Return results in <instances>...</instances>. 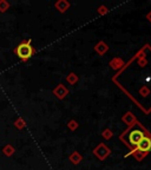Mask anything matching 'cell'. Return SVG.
<instances>
[{"instance_id": "obj_1", "label": "cell", "mask_w": 151, "mask_h": 170, "mask_svg": "<svg viewBox=\"0 0 151 170\" xmlns=\"http://www.w3.org/2000/svg\"><path fill=\"white\" fill-rule=\"evenodd\" d=\"M34 49L31 46V39H29L27 41H23L20 43L17 49H15V53H17V56L20 58L21 60H29L31 57L34 54Z\"/></svg>"}, {"instance_id": "obj_2", "label": "cell", "mask_w": 151, "mask_h": 170, "mask_svg": "<svg viewBox=\"0 0 151 170\" xmlns=\"http://www.w3.org/2000/svg\"><path fill=\"white\" fill-rule=\"evenodd\" d=\"M143 137H144V132L142 130L138 129L131 130L130 132H129V135H128V142L132 147H137L138 143L143 139Z\"/></svg>"}, {"instance_id": "obj_3", "label": "cell", "mask_w": 151, "mask_h": 170, "mask_svg": "<svg viewBox=\"0 0 151 170\" xmlns=\"http://www.w3.org/2000/svg\"><path fill=\"white\" fill-rule=\"evenodd\" d=\"M93 154L96 155L99 160H105L106 157L110 155V149L105 144H99L96 149L93 150Z\"/></svg>"}, {"instance_id": "obj_4", "label": "cell", "mask_w": 151, "mask_h": 170, "mask_svg": "<svg viewBox=\"0 0 151 170\" xmlns=\"http://www.w3.org/2000/svg\"><path fill=\"white\" fill-rule=\"evenodd\" d=\"M137 151H141V152H148L149 150H151V138L144 136L143 139L138 143V145L136 147Z\"/></svg>"}, {"instance_id": "obj_5", "label": "cell", "mask_w": 151, "mask_h": 170, "mask_svg": "<svg viewBox=\"0 0 151 170\" xmlns=\"http://www.w3.org/2000/svg\"><path fill=\"white\" fill-rule=\"evenodd\" d=\"M53 93L55 95V97H58L59 99H63V98L69 93V91H67V89H66L63 84H59V85L53 90Z\"/></svg>"}, {"instance_id": "obj_6", "label": "cell", "mask_w": 151, "mask_h": 170, "mask_svg": "<svg viewBox=\"0 0 151 170\" xmlns=\"http://www.w3.org/2000/svg\"><path fill=\"white\" fill-rule=\"evenodd\" d=\"M69 7H70V4L67 1H65V0H59V1L55 3V8L59 11V12H61V13L65 12Z\"/></svg>"}, {"instance_id": "obj_7", "label": "cell", "mask_w": 151, "mask_h": 170, "mask_svg": "<svg viewBox=\"0 0 151 170\" xmlns=\"http://www.w3.org/2000/svg\"><path fill=\"white\" fill-rule=\"evenodd\" d=\"M95 50H96V51L98 52L99 54H103V53H105V52L109 50V47H107V45H106L105 43L101 41V43H98V45L95 47Z\"/></svg>"}, {"instance_id": "obj_8", "label": "cell", "mask_w": 151, "mask_h": 170, "mask_svg": "<svg viewBox=\"0 0 151 170\" xmlns=\"http://www.w3.org/2000/svg\"><path fill=\"white\" fill-rule=\"evenodd\" d=\"M70 161L72 162V163H73V164H78V163H79V162L81 161V156L78 154L77 151H75V152H73V154L70 156Z\"/></svg>"}, {"instance_id": "obj_9", "label": "cell", "mask_w": 151, "mask_h": 170, "mask_svg": "<svg viewBox=\"0 0 151 170\" xmlns=\"http://www.w3.org/2000/svg\"><path fill=\"white\" fill-rule=\"evenodd\" d=\"M123 121H124V122H125L126 124L131 125V124H133V122H135L136 119H135V117H133V115H132V113H131V112H128V113L125 115V116L123 117Z\"/></svg>"}, {"instance_id": "obj_10", "label": "cell", "mask_w": 151, "mask_h": 170, "mask_svg": "<svg viewBox=\"0 0 151 170\" xmlns=\"http://www.w3.org/2000/svg\"><path fill=\"white\" fill-rule=\"evenodd\" d=\"M3 151H4V154H5L6 156H12V155L14 154V148H13L12 145L8 144L3 149Z\"/></svg>"}, {"instance_id": "obj_11", "label": "cell", "mask_w": 151, "mask_h": 170, "mask_svg": "<svg viewBox=\"0 0 151 170\" xmlns=\"http://www.w3.org/2000/svg\"><path fill=\"white\" fill-rule=\"evenodd\" d=\"M10 8V4L5 0H0V12H5Z\"/></svg>"}, {"instance_id": "obj_12", "label": "cell", "mask_w": 151, "mask_h": 170, "mask_svg": "<svg viewBox=\"0 0 151 170\" xmlns=\"http://www.w3.org/2000/svg\"><path fill=\"white\" fill-rule=\"evenodd\" d=\"M131 154H133V155H135V157H136V160H137V161H141L142 158H143V157L145 156V152H141V151H137L136 149L133 150L132 152H130V154H129V155H131Z\"/></svg>"}, {"instance_id": "obj_13", "label": "cell", "mask_w": 151, "mask_h": 170, "mask_svg": "<svg viewBox=\"0 0 151 170\" xmlns=\"http://www.w3.org/2000/svg\"><path fill=\"white\" fill-rule=\"evenodd\" d=\"M14 125L18 128V129H23V128L25 126V121H24L23 118H18L17 121H15Z\"/></svg>"}, {"instance_id": "obj_14", "label": "cell", "mask_w": 151, "mask_h": 170, "mask_svg": "<svg viewBox=\"0 0 151 170\" xmlns=\"http://www.w3.org/2000/svg\"><path fill=\"white\" fill-rule=\"evenodd\" d=\"M77 80H78V77L76 76L75 73H70V75H69V77H67V82L70 83V84H76Z\"/></svg>"}, {"instance_id": "obj_15", "label": "cell", "mask_w": 151, "mask_h": 170, "mask_svg": "<svg viewBox=\"0 0 151 170\" xmlns=\"http://www.w3.org/2000/svg\"><path fill=\"white\" fill-rule=\"evenodd\" d=\"M112 135H113V132H111V130H109V129H106L105 131L103 132V136H104V138H106V139L111 138Z\"/></svg>"}, {"instance_id": "obj_16", "label": "cell", "mask_w": 151, "mask_h": 170, "mask_svg": "<svg viewBox=\"0 0 151 170\" xmlns=\"http://www.w3.org/2000/svg\"><path fill=\"white\" fill-rule=\"evenodd\" d=\"M77 126H78V124H77V122H75V121H71L70 123H69V128H70L71 130H75Z\"/></svg>"}, {"instance_id": "obj_17", "label": "cell", "mask_w": 151, "mask_h": 170, "mask_svg": "<svg viewBox=\"0 0 151 170\" xmlns=\"http://www.w3.org/2000/svg\"><path fill=\"white\" fill-rule=\"evenodd\" d=\"M106 12H107V8H106V7H103V6H102L101 8H99V13H101V14L106 13Z\"/></svg>"}, {"instance_id": "obj_18", "label": "cell", "mask_w": 151, "mask_h": 170, "mask_svg": "<svg viewBox=\"0 0 151 170\" xmlns=\"http://www.w3.org/2000/svg\"><path fill=\"white\" fill-rule=\"evenodd\" d=\"M148 92H149V91H148L146 89H143V90H141V93H143V96H146V95H148Z\"/></svg>"}, {"instance_id": "obj_19", "label": "cell", "mask_w": 151, "mask_h": 170, "mask_svg": "<svg viewBox=\"0 0 151 170\" xmlns=\"http://www.w3.org/2000/svg\"><path fill=\"white\" fill-rule=\"evenodd\" d=\"M146 18H148V20H149V21L151 23V12L149 13V14H148V16H146Z\"/></svg>"}]
</instances>
